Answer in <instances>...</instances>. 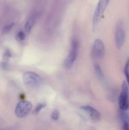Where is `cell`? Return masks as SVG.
<instances>
[{"instance_id": "277c9868", "label": "cell", "mask_w": 129, "mask_h": 130, "mask_svg": "<svg viewBox=\"0 0 129 130\" xmlns=\"http://www.w3.org/2000/svg\"><path fill=\"white\" fill-rule=\"evenodd\" d=\"M119 107L121 110L126 111L129 108V98H128V88L127 83H123L121 91L119 97Z\"/></svg>"}, {"instance_id": "5bb4252c", "label": "cell", "mask_w": 129, "mask_h": 130, "mask_svg": "<svg viewBox=\"0 0 129 130\" xmlns=\"http://www.w3.org/2000/svg\"><path fill=\"white\" fill-rule=\"evenodd\" d=\"M25 38V33L23 31H20L17 33L16 36V39L18 41H24Z\"/></svg>"}, {"instance_id": "9c48e42d", "label": "cell", "mask_w": 129, "mask_h": 130, "mask_svg": "<svg viewBox=\"0 0 129 130\" xmlns=\"http://www.w3.org/2000/svg\"><path fill=\"white\" fill-rule=\"evenodd\" d=\"M38 18V14L37 13H34V15H32L27 22L25 23V31L26 33H29L31 30L32 28L33 27L34 25L35 24V22H36L37 19Z\"/></svg>"}, {"instance_id": "4fadbf2b", "label": "cell", "mask_w": 129, "mask_h": 130, "mask_svg": "<svg viewBox=\"0 0 129 130\" xmlns=\"http://www.w3.org/2000/svg\"><path fill=\"white\" fill-rule=\"evenodd\" d=\"M46 106V104H44V103H40V104H39L36 106L35 109H34V113L35 114H37L38 113L40 112L41 111L42 109H44Z\"/></svg>"}, {"instance_id": "2e32d148", "label": "cell", "mask_w": 129, "mask_h": 130, "mask_svg": "<svg viewBox=\"0 0 129 130\" xmlns=\"http://www.w3.org/2000/svg\"><path fill=\"white\" fill-rule=\"evenodd\" d=\"M14 25H15V24H14V23H11V24H8V25H6V26L3 29L4 32L5 33L8 32L10 31L11 29H12V27L14 26Z\"/></svg>"}, {"instance_id": "6da1fadb", "label": "cell", "mask_w": 129, "mask_h": 130, "mask_svg": "<svg viewBox=\"0 0 129 130\" xmlns=\"http://www.w3.org/2000/svg\"><path fill=\"white\" fill-rule=\"evenodd\" d=\"M23 81L25 85L32 88L39 87L43 84L41 77L33 72H25L23 76Z\"/></svg>"}, {"instance_id": "3957f363", "label": "cell", "mask_w": 129, "mask_h": 130, "mask_svg": "<svg viewBox=\"0 0 129 130\" xmlns=\"http://www.w3.org/2000/svg\"><path fill=\"white\" fill-rule=\"evenodd\" d=\"M110 1V0H99L93 16V26L94 28L96 27L101 21V18L108 6Z\"/></svg>"}, {"instance_id": "e0dca14e", "label": "cell", "mask_w": 129, "mask_h": 130, "mask_svg": "<svg viewBox=\"0 0 129 130\" xmlns=\"http://www.w3.org/2000/svg\"><path fill=\"white\" fill-rule=\"evenodd\" d=\"M11 55V53L10 52V51L7 50V51H6V52H5V53H4L3 58L5 60H8L10 58Z\"/></svg>"}, {"instance_id": "7a4b0ae2", "label": "cell", "mask_w": 129, "mask_h": 130, "mask_svg": "<svg viewBox=\"0 0 129 130\" xmlns=\"http://www.w3.org/2000/svg\"><path fill=\"white\" fill-rule=\"evenodd\" d=\"M79 50V43L78 41L73 39L72 43L70 53L64 61V66L67 69H70L73 66L77 58Z\"/></svg>"}, {"instance_id": "30bf717a", "label": "cell", "mask_w": 129, "mask_h": 130, "mask_svg": "<svg viewBox=\"0 0 129 130\" xmlns=\"http://www.w3.org/2000/svg\"><path fill=\"white\" fill-rule=\"evenodd\" d=\"M121 118L123 123L122 128L125 130H129V116L124 110H121Z\"/></svg>"}, {"instance_id": "9a60e30c", "label": "cell", "mask_w": 129, "mask_h": 130, "mask_svg": "<svg viewBox=\"0 0 129 130\" xmlns=\"http://www.w3.org/2000/svg\"><path fill=\"white\" fill-rule=\"evenodd\" d=\"M59 112L57 110H54L51 114L52 119H53L54 121H57L58 119V118H59Z\"/></svg>"}, {"instance_id": "52a82bcc", "label": "cell", "mask_w": 129, "mask_h": 130, "mask_svg": "<svg viewBox=\"0 0 129 130\" xmlns=\"http://www.w3.org/2000/svg\"><path fill=\"white\" fill-rule=\"evenodd\" d=\"M125 41V32L123 22L119 21L116 25V31H115V42L116 45L118 49H120L123 46Z\"/></svg>"}, {"instance_id": "8992f818", "label": "cell", "mask_w": 129, "mask_h": 130, "mask_svg": "<svg viewBox=\"0 0 129 130\" xmlns=\"http://www.w3.org/2000/svg\"><path fill=\"white\" fill-rule=\"evenodd\" d=\"M104 53L105 48L103 42L99 39H96L92 47L91 55L92 58L94 59H101L104 56Z\"/></svg>"}, {"instance_id": "7c38bea8", "label": "cell", "mask_w": 129, "mask_h": 130, "mask_svg": "<svg viewBox=\"0 0 129 130\" xmlns=\"http://www.w3.org/2000/svg\"><path fill=\"white\" fill-rule=\"evenodd\" d=\"M124 73H125V77H126V82L127 84L129 85V58L126 61V63L125 66L124 68Z\"/></svg>"}, {"instance_id": "8fae6325", "label": "cell", "mask_w": 129, "mask_h": 130, "mask_svg": "<svg viewBox=\"0 0 129 130\" xmlns=\"http://www.w3.org/2000/svg\"><path fill=\"white\" fill-rule=\"evenodd\" d=\"M94 70L96 74H97V76H98L99 78V79L103 78L104 75H103V73H102V70H101V67H100L97 63H96V64L94 65Z\"/></svg>"}, {"instance_id": "5b68a950", "label": "cell", "mask_w": 129, "mask_h": 130, "mask_svg": "<svg viewBox=\"0 0 129 130\" xmlns=\"http://www.w3.org/2000/svg\"><path fill=\"white\" fill-rule=\"evenodd\" d=\"M32 109L31 102L27 100H23L20 102L15 108V114L20 118L27 116L30 113Z\"/></svg>"}, {"instance_id": "ba28073f", "label": "cell", "mask_w": 129, "mask_h": 130, "mask_svg": "<svg viewBox=\"0 0 129 130\" xmlns=\"http://www.w3.org/2000/svg\"><path fill=\"white\" fill-rule=\"evenodd\" d=\"M81 109H82L83 111L87 113L92 120H99L100 117H101L100 113L96 109H95L94 108L92 107L89 106V105H84V106L81 107Z\"/></svg>"}]
</instances>
